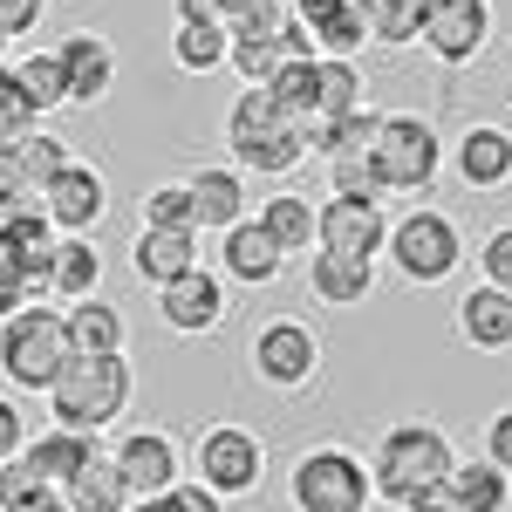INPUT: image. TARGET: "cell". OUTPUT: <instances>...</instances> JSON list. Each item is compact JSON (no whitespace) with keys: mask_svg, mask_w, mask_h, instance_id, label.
Listing matches in <instances>:
<instances>
[{"mask_svg":"<svg viewBox=\"0 0 512 512\" xmlns=\"http://www.w3.org/2000/svg\"><path fill=\"white\" fill-rule=\"evenodd\" d=\"M130 396H137V376H130L123 349H110V355H69L62 376L48 383V417L69 424V431L103 437L123 410H130Z\"/></svg>","mask_w":512,"mask_h":512,"instance_id":"cell-1","label":"cell"},{"mask_svg":"<svg viewBox=\"0 0 512 512\" xmlns=\"http://www.w3.org/2000/svg\"><path fill=\"white\" fill-rule=\"evenodd\" d=\"M226 151L239 171H260V178H287L294 164L308 158L301 144V123L280 117V103L267 96V82H246L226 110Z\"/></svg>","mask_w":512,"mask_h":512,"instance_id":"cell-2","label":"cell"},{"mask_svg":"<svg viewBox=\"0 0 512 512\" xmlns=\"http://www.w3.org/2000/svg\"><path fill=\"white\" fill-rule=\"evenodd\" d=\"M69 321L55 301H28V308H14V315L0 321V376L14 383V390L28 396H48V383L62 376V362H69Z\"/></svg>","mask_w":512,"mask_h":512,"instance_id":"cell-3","label":"cell"},{"mask_svg":"<svg viewBox=\"0 0 512 512\" xmlns=\"http://www.w3.org/2000/svg\"><path fill=\"white\" fill-rule=\"evenodd\" d=\"M458 465V451H451V437L424 424V417H410V424H390V431L376 437V451H369V485L403 506L417 485H437V478H451Z\"/></svg>","mask_w":512,"mask_h":512,"instance_id":"cell-4","label":"cell"},{"mask_svg":"<svg viewBox=\"0 0 512 512\" xmlns=\"http://www.w3.org/2000/svg\"><path fill=\"white\" fill-rule=\"evenodd\" d=\"M287 499H294V512H362L376 499V485H369V465L349 444H315V451L294 458Z\"/></svg>","mask_w":512,"mask_h":512,"instance_id":"cell-5","label":"cell"},{"mask_svg":"<svg viewBox=\"0 0 512 512\" xmlns=\"http://www.w3.org/2000/svg\"><path fill=\"white\" fill-rule=\"evenodd\" d=\"M383 253H390V267L410 280V287H437V280H451L458 267H465V233H458L444 212L417 205V212L390 219V239H383Z\"/></svg>","mask_w":512,"mask_h":512,"instance_id":"cell-6","label":"cell"},{"mask_svg":"<svg viewBox=\"0 0 512 512\" xmlns=\"http://www.w3.org/2000/svg\"><path fill=\"white\" fill-rule=\"evenodd\" d=\"M369 164L383 178V192H431L437 171H444V137H437L424 117H383L376 123V144H369Z\"/></svg>","mask_w":512,"mask_h":512,"instance_id":"cell-7","label":"cell"},{"mask_svg":"<svg viewBox=\"0 0 512 512\" xmlns=\"http://www.w3.org/2000/svg\"><path fill=\"white\" fill-rule=\"evenodd\" d=\"M192 478L212 485L219 499H253L260 478H267V444H260V431H246V424H212V431H198Z\"/></svg>","mask_w":512,"mask_h":512,"instance_id":"cell-8","label":"cell"},{"mask_svg":"<svg viewBox=\"0 0 512 512\" xmlns=\"http://www.w3.org/2000/svg\"><path fill=\"white\" fill-rule=\"evenodd\" d=\"M246 362H253V376L267 383V390H308L321 376V342L308 321L294 315H274L253 328V342H246Z\"/></svg>","mask_w":512,"mask_h":512,"instance_id":"cell-9","label":"cell"},{"mask_svg":"<svg viewBox=\"0 0 512 512\" xmlns=\"http://www.w3.org/2000/svg\"><path fill=\"white\" fill-rule=\"evenodd\" d=\"M417 41L444 69H465L492 41V0H417Z\"/></svg>","mask_w":512,"mask_h":512,"instance_id":"cell-10","label":"cell"},{"mask_svg":"<svg viewBox=\"0 0 512 512\" xmlns=\"http://www.w3.org/2000/svg\"><path fill=\"white\" fill-rule=\"evenodd\" d=\"M383 239H390V212H383V198H342V192H328L315 205V246H328V253L383 260Z\"/></svg>","mask_w":512,"mask_h":512,"instance_id":"cell-11","label":"cell"},{"mask_svg":"<svg viewBox=\"0 0 512 512\" xmlns=\"http://www.w3.org/2000/svg\"><path fill=\"white\" fill-rule=\"evenodd\" d=\"M41 205H48L55 233H96V226L110 219V178H103L96 164L69 158L48 185H41Z\"/></svg>","mask_w":512,"mask_h":512,"instance_id":"cell-12","label":"cell"},{"mask_svg":"<svg viewBox=\"0 0 512 512\" xmlns=\"http://www.w3.org/2000/svg\"><path fill=\"white\" fill-rule=\"evenodd\" d=\"M158 321L171 335H212L226 321V274L212 267H185L178 280L158 287Z\"/></svg>","mask_w":512,"mask_h":512,"instance_id":"cell-13","label":"cell"},{"mask_svg":"<svg viewBox=\"0 0 512 512\" xmlns=\"http://www.w3.org/2000/svg\"><path fill=\"white\" fill-rule=\"evenodd\" d=\"M110 458L123 465V478H130V492H137V499H151V492H171L178 478L192 472V465H185V451H178V437L158 431V424H144V431H123L117 444H110Z\"/></svg>","mask_w":512,"mask_h":512,"instance_id":"cell-14","label":"cell"},{"mask_svg":"<svg viewBox=\"0 0 512 512\" xmlns=\"http://www.w3.org/2000/svg\"><path fill=\"white\" fill-rule=\"evenodd\" d=\"M55 55H62V82H69V103H82V110H96L110 89H117V48L103 35H89V28H76V35L55 41Z\"/></svg>","mask_w":512,"mask_h":512,"instance_id":"cell-15","label":"cell"},{"mask_svg":"<svg viewBox=\"0 0 512 512\" xmlns=\"http://www.w3.org/2000/svg\"><path fill=\"white\" fill-rule=\"evenodd\" d=\"M287 14L315 35V55H362L369 0H287Z\"/></svg>","mask_w":512,"mask_h":512,"instance_id":"cell-16","label":"cell"},{"mask_svg":"<svg viewBox=\"0 0 512 512\" xmlns=\"http://www.w3.org/2000/svg\"><path fill=\"white\" fill-rule=\"evenodd\" d=\"M280 267H287V253L274 246V233L260 226V219H239L219 233V274L239 280V287H274Z\"/></svg>","mask_w":512,"mask_h":512,"instance_id":"cell-17","label":"cell"},{"mask_svg":"<svg viewBox=\"0 0 512 512\" xmlns=\"http://www.w3.org/2000/svg\"><path fill=\"white\" fill-rule=\"evenodd\" d=\"M192 212H198V233H226V226H239L246 219V171L239 164H198L192 178Z\"/></svg>","mask_w":512,"mask_h":512,"instance_id":"cell-18","label":"cell"},{"mask_svg":"<svg viewBox=\"0 0 512 512\" xmlns=\"http://www.w3.org/2000/svg\"><path fill=\"white\" fill-rule=\"evenodd\" d=\"M308 294H315L321 308H362V301L376 294V260L315 246V253H308Z\"/></svg>","mask_w":512,"mask_h":512,"instance_id":"cell-19","label":"cell"},{"mask_svg":"<svg viewBox=\"0 0 512 512\" xmlns=\"http://www.w3.org/2000/svg\"><path fill=\"white\" fill-rule=\"evenodd\" d=\"M451 164H458V178H465L472 192H499V185H512V130L506 123H472V130L458 137Z\"/></svg>","mask_w":512,"mask_h":512,"instance_id":"cell-20","label":"cell"},{"mask_svg":"<svg viewBox=\"0 0 512 512\" xmlns=\"http://www.w3.org/2000/svg\"><path fill=\"white\" fill-rule=\"evenodd\" d=\"M458 335H465L478 355L512 349V287H492V280L465 287V301H458Z\"/></svg>","mask_w":512,"mask_h":512,"instance_id":"cell-21","label":"cell"},{"mask_svg":"<svg viewBox=\"0 0 512 512\" xmlns=\"http://www.w3.org/2000/svg\"><path fill=\"white\" fill-rule=\"evenodd\" d=\"M62 499H69V512H123L137 492H130V478H123V465L96 444L89 458H82V472L62 485Z\"/></svg>","mask_w":512,"mask_h":512,"instance_id":"cell-22","label":"cell"},{"mask_svg":"<svg viewBox=\"0 0 512 512\" xmlns=\"http://www.w3.org/2000/svg\"><path fill=\"white\" fill-rule=\"evenodd\" d=\"M130 267L144 287H164L185 267H198V233H171V226H137V246H130Z\"/></svg>","mask_w":512,"mask_h":512,"instance_id":"cell-23","label":"cell"},{"mask_svg":"<svg viewBox=\"0 0 512 512\" xmlns=\"http://www.w3.org/2000/svg\"><path fill=\"white\" fill-rule=\"evenodd\" d=\"M376 110L362 103V110H342V117H308L301 123V144L315 151V158H369V144H376Z\"/></svg>","mask_w":512,"mask_h":512,"instance_id":"cell-24","label":"cell"},{"mask_svg":"<svg viewBox=\"0 0 512 512\" xmlns=\"http://www.w3.org/2000/svg\"><path fill=\"white\" fill-rule=\"evenodd\" d=\"M62 321H69V349H76V355H110V349H123V342H130L123 308H117V301H103V294L69 301V308H62Z\"/></svg>","mask_w":512,"mask_h":512,"instance_id":"cell-25","label":"cell"},{"mask_svg":"<svg viewBox=\"0 0 512 512\" xmlns=\"http://www.w3.org/2000/svg\"><path fill=\"white\" fill-rule=\"evenodd\" d=\"M48 280H55V301L69 308L82 294H103V253L89 233H62L55 239V260H48Z\"/></svg>","mask_w":512,"mask_h":512,"instance_id":"cell-26","label":"cell"},{"mask_svg":"<svg viewBox=\"0 0 512 512\" xmlns=\"http://www.w3.org/2000/svg\"><path fill=\"white\" fill-rule=\"evenodd\" d=\"M89 451H96V437L69 431V424H48V431H35L28 444H21V458H28L48 485H69V478L82 472V458H89Z\"/></svg>","mask_w":512,"mask_h":512,"instance_id":"cell-27","label":"cell"},{"mask_svg":"<svg viewBox=\"0 0 512 512\" xmlns=\"http://www.w3.org/2000/svg\"><path fill=\"white\" fill-rule=\"evenodd\" d=\"M253 219L274 233V246L287 253V260H294V253H301V260L315 253V205H308V192H267Z\"/></svg>","mask_w":512,"mask_h":512,"instance_id":"cell-28","label":"cell"},{"mask_svg":"<svg viewBox=\"0 0 512 512\" xmlns=\"http://www.w3.org/2000/svg\"><path fill=\"white\" fill-rule=\"evenodd\" d=\"M226 21H178V35H171V62L185 69V76H212V69H226Z\"/></svg>","mask_w":512,"mask_h":512,"instance_id":"cell-29","label":"cell"},{"mask_svg":"<svg viewBox=\"0 0 512 512\" xmlns=\"http://www.w3.org/2000/svg\"><path fill=\"white\" fill-rule=\"evenodd\" d=\"M451 492H458V512H506L512 472H499L492 458H472V465H451Z\"/></svg>","mask_w":512,"mask_h":512,"instance_id":"cell-30","label":"cell"},{"mask_svg":"<svg viewBox=\"0 0 512 512\" xmlns=\"http://www.w3.org/2000/svg\"><path fill=\"white\" fill-rule=\"evenodd\" d=\"M362 62L355 55H315V96L321 110L315 117H342V110H362Z\"/></svg>","mask_w":512,"mask_h":512,"instance_id":"cell-31","label":"cell"},{"mask_svg":"<svg viewBox=\"0 0 512 512\" xmlns=\"http://www.w3.org/2000/svg\"><path fill=\"white\" fill-rule=\"evenodd\" d=\"M14 82H21V96L35 103V117H48V110H69V82H62V55H55V48L21 55V62H14Z\"/></svg>","mask_w":512,"mask_h":512,"instance_id":"cell-32","label":"cell"},{"mask_svg":"<svg viewBox=\"0 0 512 512\" xmlns=\"http://www.w3.org/2000/svg\"><path fill=\"white\" fill-rule=\"evenodd\" d=\"M267 96L280 103V117L308 123V117L321 110V96H315V55H294V62H280L274 76H267Z\"/></svg>","mask_w":512,"mask_h":512,"instance_id":"cell-33","label":"cell"},{"mask_svg":"<svg viewBox=\"0 0 512 512\" xmlns=\"http://www.w3.org/2000/svg\"><path fill=\"white\" fill-rule=\"evenodd\" d=\"M280 62H287L280 35H233V48H226V69H233L239 82H267Z\"/></svg>","mask_w":512,"mask_h":512,"instance_id":"cell-34","label":"cell"},{"mask_svg":"<svg viewBox=\"0 0 512 512\" xmlns=\"http://www.w3.org/2000/svg\"><path fill=\"white\" fill-rule=\"evenodd\" d=\"M137 226H171V233H198V212H192V185H151L144 192V219Z\"/></svg>","mask_w":512,"mask_h":512,"instance_id":"cell-35","label":"cell"},{"mask_svg":"<svg viewBox=\"0 0 512 512\" xmlns=\"http://www.w3.org/2000/svg\"><path fill=\"white\" fill-rule=\"evenodd\" d=\"M76 158V151H69V137H48V130H28V137H21V178H28V185H48V178H55V171H62V164Z\"/></svg>","mask_w":512,"mask_h":512,"instance_id":"cell-36","label":"cell"},{"mask_svg":"<svg viewBox=\"0 0 512 512\" xmlns=\"http://www.w3.org/2000/svg\"><path fill=\"white\" fill-rule=\"evenodd\" d=\"M369 41L410 48L417 41V0H369Z\"/></svg>","mask_w":512,"mask_h":512,"instance_id":"cell-37","label":"cell"},{"mask_svg":"<svg viewBox=\"0 0 512 512\" xmlns=\"http://www.w3.org/2000/svg\"><path fill=\"white\" fill-rule=\"evenodd\" d=\"M328 192L342 198H383V178L369 158H328Z\"/></svg>","mask_w":512,"mask_h":512,"instance_id":"cell-38","label":"cell"},{"mask_svg":"<svg viewBox=\"0 0 512 512\" xmlns=\"http://www.w3.org/2000/svg\"><path fill=\"white\" fill-rule=\"evenodd\" d=\"M287 21V0H239L226 14V35H280Z\"/></svg>","mask_w":512,"mask_h":512,"instance_id":"cell-39","label":"cell"},{"mask_svg":"<svg viewBox=\"0 0 512 512\" xmlns=\"http://www.w3.org/2000/svg\"><path fill=\"white\" fill-rule=\"evenodd\" d=\"M0 130H7V137L35 130V103L21 96V82H14V69H7V62H0Z\"/></svg>","mask_w":512,"mask_h":512,"instance_id":"cell-40","label":"cell"},{"mask_svg":"<svg viewBox=\"0 0 512 512\" xmlns=\"http://www.w3.org/2000/svg\"><path fill=\"white\" fill-rule=\"evenodd\" d=\"M478 274L492 280V287H512V226L485 233V246H478Z\"/></svg>","mask_w":512,"mask_h":512,"instance_id":"cell-41","label":"cell"},{"mask_svg":"<svg viewBox=\"0 0 512 512\" xmlns=\"http://www.w3.org/2000/svg\"><path fill=\"white\" fill-rule=\"evenodd\" d=\"M28 205H41V185H28V178H21V164H0V219L28 212Z\"/></svg>","mask_w":512,"mask_h":512,"instance_id":"cell-42","label":"cell"},{"mask_svg":"<svg viewBox=\"0 0 512 512\" xmlns=\"http://www.w3.org/2000/svg\"><path fill=\"white\" fill-rule=\"evenodd\" d=\"M41 7H48V0H0V35H7V41L35 35V28H41Z\"/></svg>","mask_w":512,"mask_h":512,"instance_id":"cell-43","label":"cell"},{"mask_svg":"<svg viewBox=\"0 0 512 512\" xmlns=\"http://www.w3.org/2000/svg\"><path fill=\"white\" fill-rule=\"evenodd\" d=\"M171 512H226V499H219L212 485H198V478L185 472L178 485H171Z\"/></svg>","mask_w":512,"mask_h":512,"instance_id":"cell-44","label":"cell"},{"mask_svg":"<svg viewBox=\"0 0 512 512\" xmlns=\"http://www.w3.org/2000/svg\"><path fill=\"white\" fill-rule=\"evenodd\" d=\"M21 444H28V417H21L14 396H0V458H14Z\"/></svg>","mask_w":512,"mask_h":512,"instance_id":"cell-45","label":"cell"},{"mask_svg":"<svg viewBox=\"0 0 512 512\" xmlns=\"http://www.w3.org/2000/svg\"><path fill=\"white\" fill-rule=\"evenodd\" d=\"M403 512H458V492H451V478H437V485H417Z\"/></svg>","mask_w":512,"mask_h":512,"instance_id":"cell-46","label":"cell"},{"mask_svg":"<svg viewBox=\"0 0 512 512\" xmlns=\"http://www.w3.org/2000/svg\"><path fill=\"white\" fill-rule=\"evenodd\" d=\"M485 458H492L499 472H512V410H499V417L485 424Z\"/></svg>","mask_w":512,"mask_h":512,"instance_id":"cell-47","label":"cell"},{"mask_svg":"<svg viewBox=\"0 0 512 512\" xmlns=\"http://www.w3.org/2000/svg\"><path fill=\"white\" fill-rule=\"evenodd\" d=\"M35 294H28V280H21V267L14 260H0V321L14 315V308H28Z\"/></svg>","mask_w":512,"mask_h":512,"instance_id":"cell-48","label":"cell"},{"mask_svg":"<svg viewBox=\"0 0 512 512\" xmlns=\"http://www.w3.org/2000/svg\"><path fill=\"white\" fill-rule=\"evenodd\" d=\"M0 512H69V499H62V485H41V492H28V499H14Z\"/></svg>","mask_w":512,"mask_h":512,"instance_id":"cell-49","label":"cell"},{"mask_svg":"<svg viewBox=\"0 0 512 512\" xmlns=\"http://www.w3.org/2000/svg\"><path fill=\"white\" fill-rule=\"evenodd\" d=\"M178 21H226V0H178Z\"/></svg>","mask_w":512,"mask_h":512,"instance_id":"cell-50","label":"cell"},{"mask_svg":"<svg viewBox=\"0 0 512 512\" xmlns=\"http://www.w3.org/2000/svg\"><path fill=\"white\" fill-rule=\"evenodd\" d=\"M123 512H171V492H151V499H130Z\"/></svg>","mask_w":512,"mask_h":512,"instance_id":"cell-51","label":"cell"},{"mask_svg":"<svg viewBox=\"0 0 512 512\" xmlns=\"http://www.w3.org/2000/svg\"><path fill=\"white\" fill-rule=\"evenodd\" d=\"M0 62H7V35H0Z\"/></svg>","mask_w":512,"mask_h":512,"instance_id":"cell-52","label":"cell"},{"mask_svg":"<svg viewBox=\"0 0 512 512\" xmlns=\"http://www.w3.org/2000/svg\"><path fill=\"white\" fill-rule=\"evenodd\" d=\"M362 512H369V506H362Z\"/></svg>","mask_w":512,"mask_h":512,"instance_id":"cell-53","label":"cell"}]
</instances>
